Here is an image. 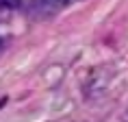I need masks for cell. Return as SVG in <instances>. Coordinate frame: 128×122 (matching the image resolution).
Returning a JSON list of instances; mask_svg holds the SVG:
<instances>
[{
    "instance_id": "2",
    "label": "cell",
    "mask_w": 128,
    "mask_h": 122,
    "mask_svg": "<svg viewBox=\"0 0 128 122\" xmlns=\"http://www.w3.org/2000/svg\"><path fill=\"white\" fill-rule=\"evenodd\" d=\"M122 120H124V122H128V107L124 109V113H122Z\"/></svg>"
},
{
    "instance_id": "1",
    "label": "cell",
    "mask_w": 128,
    "mask_h": 122,
    "mask_svg": "<svg viewBox=\"0 0 128 122\" xmlns=\"http://www.w3.org/2000/svg\"><path fill=\"white\" fill-rule=\"evenodd\" d=\"M20 5V0H0V7H4V9H15Z\"/></svg>"
}]
</instances>
